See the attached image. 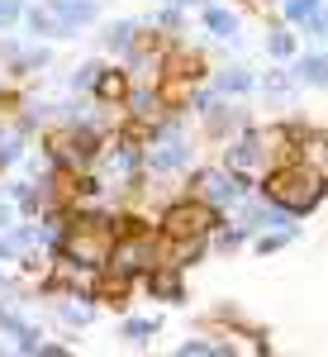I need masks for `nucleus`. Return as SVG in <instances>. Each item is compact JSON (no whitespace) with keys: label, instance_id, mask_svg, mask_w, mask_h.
<instances>
[{"label":"nucleus","instance_id":"nucleus-1","mask_svg":"<svg viewBox=\"0 0 328 357\" xmlns=\"http://www.w3.org/2000/svg\"><path fill=\"white\" fill-rule=\"evenodd\" d=\"M262 191H267V200L281 205L286 215H304V210H314V205L324 200V181H319V172H314V167L290 162V167H276Z\"/></svg>","mask_w":328,"mask_h":357},{"label":"nucleus","instance_id":"nucleus-2","mask_svg":"<svg viewBox=\"0 0 328 357\" xmlns=\"http://www.w3.org/2000/svg\"><path fill=\"white\" fill-rule=\"evenodd\" d=\"M62 257L72 267H86V272H100L109 267V248H114V229L105 220H77L67 234H62Z\"/></svg>","mask_w":328,"mask_h":357},{"label":"nucleus","instance_id":"nucleus-3","mask_svg":"<svg viewBox=\"0 0 328 357\" xmlns=\"http://www.w3.org/2000/svg\"><path fill=\"white\" fill-rule=\"evenodd\" d=\"M214 224H219L214 205L195 195V200H181V205H171V210L162 215V234L166 238H205Z\"/></svg>","mask_w":328,"mask_h":357},{"label":"nucleus","instance_id":"nucleus-4","mask_svg":"<svg viewBox=\"0 0 328 357\" xmlns=\"http://www.w3.org/2000/svg\"><path fill=\"white\" fill-rule=\"evenodd\" d=\"M195 195L210 205H224V200L243 195V181H238V172H195Z\"/></svg>","mask_w":328,"mask_h":357},{"label":"nucleus","instance_id":"nucleus-5","mask_svg":"<svg viewBox=\"0 0 328 357\" xmlns=\"http://www.w3.org/2000/svg\"><path fill=\"white\" fill-rule=\"evenodd\" d=\"M53 158L67 162V167H86L95 158V134H91V129H67V134L53 143Z\"/></svg>","mask_w":328,"mask_h":357},{"label":"nucleus","instance_id":"nucleus-6","mask_svg":"<svg viewBox=\"0 0 328 357\" xmlns=\"http://www.w3.org/2000/svg\"><path fill=\"white\" fill-rule=\"evenodd\" d=\"M109 257H114V272L134 276V272H143V267H153V238L138 234V238H129V243H114Z\"/></svg>","mask_w":328,"mask_h":357},{"label":"nucleus","instance_id":"nucleus-7","mask_svg":"<svg viewBox=\"0 0 328 357\" xmlns=\"http://www.w3.org/2000/svg\"><path fill=\"white\" fill-rule=\"evenodd\" d=\"M148 162L157 167V172H176V167L191 162V148H186V143H181L176 134H171V129H166V134L157 138L153 148H148Z\"/></svg>","mask_w":328,"mask_h":357},{"label":"nucleus","instance_id":"nucleus-8","mask_svg":"<svg viewBox=\"0 0 328 357\" xmlns=\"http://www.w3.org/2000/svg\"><path fill=\"white\" fill-rule=\"evenodd\" d=\"M29 29H33V33H53V38L77 33V24H72L57 5H33V10H29Z\"/></svg>","mask_w":328,"mask_h":357},{"label":"nucleus","instance_id":"nucleus-9","mask_svg":"<svg viewBox=\"0 0 328 357\" xmlns=\"http://www.w3.org/2000/svg\"><path fill=\"white\" fill-rule=\"evenodd\" d=\"M257 158H262V138H257V134H243L233 148H228V167H233V172L257 167Z\"/></svg>","mask_w":328,"mask_h":357},{"label":"nucleus","instance_id":"nucleus-10","mask_svg":"<svg viewBox=\"0 0 328 357\" xmlns=\"http://www.w3.org/2000/svg\"><path fill=\"white\" fill-rule=\"evenodd\" d=\"M148 291H153L157 301H181V276H176V267H166V272H148Z\"/></svg>","mask_w":328,"mask_h":357},{"label":"nucleus","instance_id":"nucleus-11","mask_svg":"<svg viewBox=\"0 0 328 357\" xmlns=\"http://www.w3.org/2000/svg\"><path fill=\"white\" fill-rule=\"evenodd\" d=\"M95 96H100V100H124V96H129L124 72H105V67H100V72H95Z\"/></svg>","mask_w":328,"mask_h":357},{"label":"nucleus","instance_id":"nucleus-12","mask_svg":"<svg viewBox=\"0 0 328 357\" xmlns=\"http://www.w3.org/2000/svg\"><path fill=\"white\" fill-rule=\"evenodd\" d=\"M205 29L219 33V38H233V33H238V20H233L224 5H210V10H205Z\"/></svg>","mask_w":328,"mask_h":357},{"label":"nucleus","instance_id":"nucleus-13","mask_svg":"<svg viewBox=\"0 0 328 357\" xmlns=\"http://www.w3.org/2000/svg\"><path fill=\"white\" fill-rule=\"evenodd\" d=\"M295 77H300V82H309V86H328V57H300Z\"/></svg>","mask_w":328,"mask_h":357},{"label":"nucleus","instance_id":"nucleus-14","mask_svg":"<svg viewBox=\"0 0 328 357\" xmlns=\"http://www.w3.org/2000/svg\"><path fill=\"white\" fill-rule=\"evenodd\" d=\"M105 48H114V53H134V24H129V20L109 24L105 29Z\"/></svg>","mask_w":328,"mask_h":357},{"label":"nucleus","instance_id":"nucleus-15","mask_svg":"<svg viewBox=\"0 0 328 357\" xmlns=\"http://www.w3.org/2000/svg\"><path fill=\"white\" fill-rule=\"evenodd\" d=\"M57 10L72 20V24H86V20H95V0H53Z\"/></svg>","mask_w":328,"mask_h":357},{"label":"nucleus","instance_id":"nucleus-16","mask_svg":"<svg viewBox=\"0 0 328 357\" xmlns=\"http://www.w3.org/2000/svg\"><path fill=\"white\" fill-rule=\"evenodd\" d=\"M124 291H129V276L114 272V276H105V281H100V291H95V296H100V301H109V305H119V301H124Z\"/></svg>","mask_w":328,"mask_h":357},{"label":"nucleus","instance_id":"nucleus-17","mask_svg":"<svg viewBox=\"0 0 328 357\" xmlns=\"http://www.w3.org/2000/svg\"><path fill=\"white\" fill-rule=\"evenodd\" d=\"M267 53H272V57H290V53H295V33L276 29L272 38H267Z\"/></svg>","mask_w":328,"mask_h":357},{"label":"nucleus","instance_id":"nucleus-18","mask_svg":"<svg viewBox=\"0 0 328 357\" xmlns=\"http://www.w3.org/2000/svg\"><path fill=\"white\" fill-rule=\"evenodd\" d=\"M171 77H186V82H195V77H200V57L176 53V57H171Z\"/></svg>","mask_w":328,"mask_h":357},{"label":"nucleus","instance_id":"nucleus-19","mask_svg":"<svg viewBox=\"0 0 328 357\" xmlns=\"http://www.w3.org/2000/svg\"><path fill=\"white\" fill-rule=\"evenodd\" d=\"M153 329H157L153 319H129V324H124V338H129V343H148Z\"/></svg>","mask_w":328,"mask_h":357},{"label":"nucleus","instance_id":"nucleus-20","mask_svg":"<svg viewBox=\"0 0 328 357\" xmlns=\"http://www.w3.org/2000/svg\"><path fill=\"white\" fill-rule=\"evenodd\" d=\"M314 10H319V0H286V15H290L295 24H309Z\"/></svg>","mask_w":328,"mask_h":357},{"label":"nucleus","instance_id":"nucleus-21","mask_svg":"<svg viewBox=\"0 0 328 357\" xmlns=\"http://www.w3.org/2000/svg\"><path fill=\"white\" fill-rule=\"evenodd\" d=\"M15 158H19V138H15L10 129H5V124H0V167L15 162Z\"/></svg>","mask_w":328,"mask_h":357},{"label":"nucleus","instance_id":"nucleus-22","mask_svg":"<svg viewBox=\"0 0 328 357\" xmlns=\"http://www.w3.org/2000/svg\"><path fill=\"white\" fill-rule=\"evenodd\" d=\"M224 91H233V96H238V91H247V86H252V77H247V72H224Z\"/></svg>","mask_w":328,"mask_h":357},{"label":"nucleus","instance_id":"nucleus-23","mask_svg":"<svg viewBox=\"0 0 328 357\" xmlns=\"http://www.w3.org/2000/svg\"><path fill=\"white\" fill-rule=\"evenodd\" d=\"M129 105H134V114H153V91H134Z\"/></svg>","mask_w":328,"mask_h":357},{"label":"nucleus","instance_id":"nucleus-24","mask_svg":"<svg viewBox=\"0 0 328 357\" xmlns=\"http://www.w3.org/2000/svg\"><path fill=\"white\" fill-rule=\"evenodd\" d=\"M19 20V0H0V29H10Z\"/></svg>","mask_w":328,"mask_h":357},{"label":"nucleus","instance_id":"nucleus-25","mask_svg":"<svg viewBox=\"0 0 328 357\" xmlns=\"http://www.w3.org/2000/svg\"><path fill=\"white\" fill-rule=\"evenodd\" d=\"M309 33H314V38H328V10H314V15H309Z\"/></svg>","mask_w":328,"mask_h":357},{"label":"nucleus","instance_id":"nucleus-26","mask_svg":"<svg viewBox=\"0 0 328 357\" xmlns=\"http://www.w3.org/2000/svg\"><path fill=\"white\" fill-rule=\"evenodd\" d=\"M286 243H290V234H267L257 248H262V252H276V248H286Z\"/></svg>","mask_w":328,"mask_h":357},{"label":"nucleus","instance_id":"nucleus-27","mask_svg":"<svg viewBox=\"0 0 328 357\" xmlns=\"http://www.w3.org/2000/svg\"><path fill=\"white\" fill-rule=\"evenodd\" d=\"M95 72H100V67H95V62H86L81 72H77V82H72V86H95Z\"/></svg>","mask_w":328,"mask_h":357},{"label":"nucleus","instance_id":"nucleus-28","mask_svg":"<svg viewBox=\"0 0 328 357\" xmlns=\"http://www.w3.org/2000/svg\"><path fill=\"white\" fill-rule=\"evenodd\" d=\"M62 314H67V319H72V324H86V319H91V310H86V305H67V310H62Z\"/></svg>","mask_w":328,"mask_h":357},{"label":"nucleus","instance_id":"nucleus-29","mask_svg":"<svg viewBox=\"0 0 328 357\" xmlns=\"http://www.w3.org/2000/svg\"><path fill=\"white\" fill-rule=\"evenodd\" d=\"M200 357V353H214V348H210V343H200V338H191V343H181V357Z\"/></svg>","mask_w":328,"mask_h":357},{"label":"nucleus","instance_id":"nucleus-30","mask_svg":"<svg viewBox=\"0 0 328 357\" xmlns=\"http://www.w3.org/2000/svg\"><path fill=\"white\" fill-rule=\"evenodd\" d=\"M243 243V229H233V234H219V248H224V252H228V248H238Z\"/></svg>","mask_w":328,"mask_h":357},{"label":"nucleus","instance_id":"nucleus-31","mask_svg":"<svg viewBox=\"0 0 328 357\" xmlns=\"http://www.w3.org/2000/svg\"><path fill=\"white\" fill-rule=\"evenodd\" d=\"M5 224H10V210H5V205H0V229H5Z\"/></svg>","mask_w":328,"mask_h":357},{"label":"nucleus","instance_id":"nucleus-32","mask_svg":"<svg viewBox=\"0 0 328 357\" xmlns=\"http://www.w3.org/2000/svg\"><path fill=\"white\" fill-rule=\"evenodd\" d=\"M171 5H191V0H171Z\"/></svg>","mask_w":328,"mask_h":357}]
</instances>
